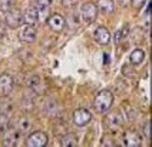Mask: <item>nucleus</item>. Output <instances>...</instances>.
Instances as JSON below:
<instances>
[{
    "label": "nucleus",
    "instance_id": "obj_20",
    "mask_svg": "<svg viewBox=\"0 0 152 147\" xmlns=\"http://www.w3.org/2000/svg\"><path fill=\"white\" fill-rule=\"evenodd\" d=\"M53 3V0H37V5L42 7V9H46L48 6H50Z\"/></svg>",
    "mask_w": 152,
    "mask_h": 147
},
{
    "label": "nucleus",
    "instance_id": "obj_19",
    "mask_svg": "<svg viewBox=\"0 0 152 147\" xmlns=\"http://www.w3.org/2000/svg\"><path fill=\"white\" fill-rule=\"evenodd\" d=\"M18 128L21 129V131H28L29 128H31V123H29V120L27 118H22L20 120V123H18Z\"/></svg>",
    "mask_w": 152,
    "mask_h": 147
},
{
    "label": "nucleus",
    "instance_id": "obj_9",
    "mask_svg": "<svg viewBox=\"0 0 152 147\" xmlns=\"http://www.w3.org/2000/svg\"><path fill=\"white\" fill-rule=\"evenodd\" d=\"M123 143L128 147H139L141 146V136L134 130H128L123 135Z\"/></svg>",
    "mask_w": 152,
    "mask_h": 147
},
{
    "label": "nucleus",
    "instance_id": "obj_4",
    "mask_svg": "<svg viewBox=\"0 0 152 147\" xmlns=\"http://www.w3.org/2000/svg\"><path fill=\"white\" fill-rule=\"evenodd\" d=\"M49 138L44 131H33L31 135L27 138V146L28 147H44L48 145Z\"/></svg>",
    "mask_w": 152,
    "mask_h": 147
},
{
    "label": "nucleus",
    "instance_id": "obj_14",
    "mask_svg": "<svg viewBox=\"0 0 152 147\" xmlns=\"http://www.w3.org/2000/svg\"><path fill=\"white\" fill-rule=\"evenodd\" d=\"M96 7L102 14H112L115 11V3L113 0H99Z\"/></svg>",
    "mask_w": 152,
    "mask_h": 147
},
{
    "label": "nucleus",
    "instance_id": "obj_3",
    "mask_svg": "<svg viewBox=\"0 0 152 147\" xmlns=\"http://www.w3.org/2000/svg\"><path fill=\"white\" fill-rule=\"evenodd\" d=\"M97 7L94 3H85L80 9V17L85 23H93L97 17Z\"/></svg>",
    "mask_w": 152,
    "mask_h": 147
},
{
    "label": "nucleus",
    "instance_id": "obj_21",
    "mask_svg": "<svg viewBox=\"0 0 152 147\" xmlns=\"http://www.w3.org/2000/svg\"><path fill=\"white\" fill-rule=\"evenodd\" d=\"M145 1H146V0H132L130 4H132L136 10H140V9H142Z\"/></svg>",
    "mask_w": 152,
    "mask_h": 147
},
{
    "label": "nucleus",
    "instance_id": "obj_12",
    "mask_svg": "<svg viewBox=\"0 0 152 147\" xmlns=\"http://www.w3.org/2000/svg\"><path fill=\"white\" fill-rule=\"evenodd\" d=\"M106 124L110 129L116 130L123 124V117L119 111H113L106 117Z\"/></svg>",
    "mask_w": 152,
    "mask_h": 147
},
{
    "label": "nucleus",
    "instance_id": "obj_18",
    "mask_svg": "<svg viewBox=\"0 0 152 147\" xmlns=\"http://www.w3.org/2000/svg\"><path fill=\"white\" fill-rule=\"evenodd\" d=\"M12 7H14V0H0V10L5 14Z\"/></svg>",
    "mask_w": 152,
    "mask_h": 147
},
{
    "label": "nucleus",
    "instance_id": "obj_22",
    "mask_svg": "<svg viewBox=\"0 0 152 147\" xmlns=\"http://www.w3.org/2000/svg\"><path fill=\"white\" fill-rule=\"evenodd\" d=\"M78 0H62V4L65 5V6H74L75 4H77Z\"/></svg>",
    "mask_w": 152,
    "mask_h": 147
},
{
    "label": "nucleus",
    "instance_id": "obj_7",
    "mask_svg": "<svg viewBox=\"0 0 152 147\" xmlns=\"http://www.w3.org/2000/svg\"><path fill=\"white\" fill-rule=\"evenodd\" d=\"M48 26L50 27V29L56 32V33H60L65 29V26H66V20L62 15L60 14H53L48 18Z\"/></svg>",
    "mask_w": 152,
    "mask_h": 147
},
{
    "label": "nucleus",
    "instance_id": "obj_8",
    "mask_svg": "<svg viewBox=\"0 0 152 147\" xmlns=\"http://www.w3.org/2000/svg\"><path fill=\"white\" fill-rule=\"evenodd\" d=\"M18 38L21 41L31 44L37 39V31L34 26H29V24H24L18 32Z\"/></svg>",
    "mask_w": 152,
    "mask_h": 147
},
{
    "label": "nucleus",
    "instance_id": "obj_6",
    "mask_svg": "<svg viewBox=\"0 0 152 147\" xmlns=\"http://www.w3.org/2000/svg\"><path fill=\"white\" fill-rule=\"evenodd\" d=\"M14 89V78L7 73L0 76V97H6Z\"/></svg>",
    "mask_w": 152,
    "mask_h": 147
},
{
    "label": "nucleus",
    "instance_id": "obj_17",
    "mask_svg": "<svg viewBox=\"0 0 152 147\" xmlns=\"http://www.w3.org/2000/svg\"><path fill=\"white\" fill-rule=\"evenodd\" d=\"M9 129V118L6 114H0V134H4Z\"/></svg>",
    "mask_w": 152,
    "mask_h": 147
},
{
    "label": "nucleus",
    "instance_id": "obj_24",
    "mask_svg": "<svg viewBox=\"0 0 152 147\" xmlns=\"http://www.w3.org/2000/svg\"><path fill=\"white\" fill-rule=\"evenodd\" d=\"M117 1H118V4H119L121 6L125 7V6H128V5H130V3H132V0H117Z\"/></svg>",
    "mask_w": 152,
    "mask_h": 147
},
{
    "label": "nucleus",
    "instance_id": "obj_1",
    "mask_svg": "<svg viewBox=\"0 0 152 147\" xmlns=\"http://www.w3.org/2000/svg\"><path fill=\"white\" fill-rule=\"evenodd\" d=\"M113 100H115V97H113V94L110 90H101L95 96L94 107L99 113H106L111 109Z\"/></svg>",
    "mask_w": 152,
    "mask_h": 147
},
{
    "label": "nucleus",
    "instance_id": "obj_10",
    "mask_svg": "<svg viewBox=\"0 0 152 147\" xmlns=\"http://www.w3.org/2000/svg\"><path fill=\"white\" fill-rule=\"evenodd\" d=\"M94 39L100 45H107L111 41V33L106 27L100 26L94 32Z\"/></svg>",
    "mask_w": 152,
    "mask_h": 147
},
{
    "label": "nucleus",
    "instance_id": "obj_2",
    "mask_svg": "<svg viewBox=\"0 0 152 147\" xmlns=\"http://www.w3.org/2000/svg\"><path fill=\"white\" fill-rule=\"evenodd\" d=\"M5 23L12 29H16L23 24V12L20 9L12 7L6 12L5 16Z\"/></svg>",
    "mask_w": 152,
    "mask_h": 147
},
{
    "label": "nucleus",
    "instance_id": "obj_11",
    "mask_svg": "<svg viewBox=\"0 0 152 147\" xmlns=\"http://www.w3.org/2000/svg\"><path fill=\"white\" fill-rule=\"evenodd\" d=\"M38 21H39V10L35 6H29L23 12V23L24 24L34 26Z\"/></svg>",
    "mask_w": 152,
    "mask_h": 147
},
{
    "label": "nucleus",
    "instance_id": "obj_13",
    "mask_svg": "<svg viewBox=\"0 0 152 147\" xmlns=\"http://www.w3.org/2000/svg\"><path fill=\"white\" fill-rule=\"evenodd\" d=\"M20 141V131L16 129H7L4 132V145L5 146H17Z\"/></svg>",
    "mask_w": 152,
    "mask_h": 147
},
{
    "label": "nucleus",
    "instance_id": "obj_16",
    "mask_svg": "<svg viewBox=\"0 0 152 147\" xmlns=\"http://www.w3.org/2000/svg\"><path fill=\"white\" fill-rule=\"evenodd\" d=\"M61 145L65 147H74L78 145V139L74 134H66V135L61 139Z\"/></svg>",
    "mask_w": 152,
    "mask_h": 147
},
{
    "label": "nucleus",
    "instance_id": "obj_23",
    "mask_svg": "<svg viewBox=\"0 0 152 147\" xmlns=\"http://www.w3.org/2000/svg\"><path fill=\"white\" fill-rule=\"evenodd\" d=\"M144 135L147 139H150V123H148V122H147V123L145 124V127H144Z\"/></svg>",
    "mask_w": 152,
    "mask_h": 147
},
{
    "label": "nucleus",
    "instance_id": "obj_5",
    "mask_svg": "<svg viewBox=\"0 0 152 147\" xmlns=\"http://www.w3.org/2000/svg\"><path fill=\"white\" fill-rule=\"evenodd\" d=\"M91 120V113L86 108H78L73 112V122L75 125L84 127L89 124Z\"/></svg>",
    "mask_w": 152,
    "mask_h": 147
},
{
    "label": "nucleus",
    "instance_id": "obj_15",
    "mask_svg": "<svg viewBox=\"0 0 152 147\" xmlns=\"http://www.w3.org/2000/svg\"><path fill=\"white\" fill-rule=\"evenodd\" d=\"M129 60L133 65H140L144 62L145 60V51L142 49H135V50L132 51L130 56H129Z\"/></svg>",
    "mask_w": 152,
    "mask_h": 147
}]
</instances>
